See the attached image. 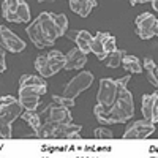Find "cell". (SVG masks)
<instances>
[{
    "label": "cell",
    "instance_id": "1",
    "mask_svg": "<svg viewBox=\"0 0 158 158\" xmlns=\"http://www.w3.org/2000/svg\"><path fill=\"white\" fill-rule=\"evenodd\" d=\"M135 114L133 95L127 87H120L117 92L115 103L109 108V115L112 123H127Z\"/></svg>",
    "mask_w": 158,
    "mask_h": 158
},
{
    "label": "cell",
    "instance_id": "2",
    "mask_svg": "<svg viewBox=\"0 0 158 158\" xmlns=\"http://www.w3.org/2000/svg\"><path fill=\"white\" fill-rule=\"evenodd\" d=\"M81 125H76L73 122L70 123H57V122H48L40 125L36 130L38 138H63V139H76L81 133Z\"/></svg>",
    "mask_w": 158,
    "mask_h": 158
},
{
    "label": "cell",
    "instance_id": "3",
    "mask_svg": "<svg viewBox=\"0 0 158 158\" xmlns=\"http://www.w3.org/2000/svg\"><path fill=\"white\" fill-rule=\"evenodd\" d=\"M24 108L19 100H15L8 104H0V136L3 139H11L13 128L11 123L21 117Z\"/></svg>",
    "mask_w": 158,
    "mask_h": 158
},
{
    "label": "cell",
    "instance_id": "4",
    "mask_svg": "<svg viewBox=\"0 0 158 158\" xmlns=\"http://www.w3.org/2000/svg\"><path fill=\"white\" fill-rule=\"evenodd\" d=\"M92 82H94V74H92L90 71H81L77 76H74L67 85H65L62 95L67 97V98L74 100L79 94H82L84 90H87L92 85Z\"/></svg>",
    "mask_w": 158,
    "mask_h": 158
},
{
    "label": "cell",
    "instance_id": "5",
    "mask_svg": "<svg viewBox=\"0 0 158 158\" xmlns=\"http://www.w3.org/2000/svg\"><path fill=\"white\" fill-rule=\"evenodd\" d=\"M136 33L142 40H149L158 35V19L152 13H142L136 18Z\"/></svg>",
    "mask_w": 158,
    "mask_h": 158
},
{
    "label": "cell",
    "instance_id": "6",
    "mask_svg": "<svg viewBox=\"0 0 158 158\" xmlns=\"http://www.w3.org/2000/svg\"><path fill=\"white\" fill-rule=\"evenodd\" d=\"M117 92H118V87L115 84V79L103 77L101 81H100V89H98V94H97V101L100 104H103L104 108H111L112 104L115 103Z\"/></svg>",
    "mask_w": 158,
    "mask_h": 158
},
{
    "label": "cell",
    "instance_id": "7",
    "mask_svg": "<svg viewBox=\"0 0 158 158\" xmlns=\"http://www.w3.org/2000/svg\"><path fill=\"white\" fill-rule=\"evenodd\" d=\"M155 131V123L150 122V120H136L135 123H131L127 127L125 130V135H123V139H146L149 138L152 133Z\"/></svg>",
    "mask_w": 158,
    "mask_h": 158
},
{
    "label": "cell",
    "instance_id": "8",
    "mask_svg": "<svg viewBox=\"0 0 158 158\" xmlns=\"http://www.w3.org/2000/svg\"><path fill=\"white\" fill-rule=\"evenodd\" d=\"M44 120L48 122H57V123H70L73 122V115L70 112V108L60 106L56 101H52L44 109Z\"/></svg>",
    "mask_w": 158,
    "mask_h": 158
},
{
    "label": "cell",
    "instance_id": "9",
    "mask_svg": "<svg viewBox=\"0 0 158 158\" xmlns=\"http://www.w3.org/2000/svg\"><path fill=\"white\" fill-rule=\"evenodd\" d=\"M0 35L3 38V48L5 51H10L13 54H16V52H22L25 49V41L21 40L15 32H11L8 27L5 25H0Z\"/></svg>",
    "mask_w": 158,
    "mask_h": 158
},
{
    "label": "cell",
    "instance_id": "10",
    "mask_svg": "<svg viewBox=\"0 0 158 158\" xmlns=\"http://www.w3.org/2000/svg\"><path fill=\"white\" fill-rule=\"evenodd\" d=\"M40 27H41V32L44 33V36L48 40H51L52 43H56V40L60 38V32H59V27L56 25V22L52 21V15L48 11H43L40 13V16L36 18Z\"/></svg>",
    "mask_w": 158,
    "mask_h": 158
},
{
    "label": "cell",
    "instance_id": "11",
    "mask_svg": "<svg viewBox=\"0 0 158 158\" xmlns=\"http://www.w3.org/2000/svg\"><path fill=\"white\" fill-rule=\"evenodd\" d=\"M25 32H27V35H29V38H30V41H32L38 49H44V48H49V46L54 44V43L51 41V40H48V38L44 36V33L41 32V27H40V24H38L36 19L32 21V22L27 25Z\"/></svg>",
    "mask_w": 158,
    "mask_h": 158
},
{
    "label": "cell",
    "instance_id": "12",
    "mask_svg": "<svg viewBox=\"0 0 158 158\" xmlns=\"http://www.w3.org/2000/svg\"><path fill=\"white\" fill-rule=\"evenodd\" d=\"M87 63V54L79 49L73 48L68 54H67V63H65V70L71 71V70H81L84 65Z\"/></svg>",
    "mask_w": 158,
    "mask_h": 158
},
{
    "label": "cell",
    "instance_id": "13",
    "mask_svg": "<svg viewBox=\"0 0 158 158\" xmlns=\"http://www.w3.org/2000/svg\"><path fill=\"white\" fill-rule=\"evenodd\" d=\"M48 67H49V71L51 74H56L59 73L60 70L65 68V63H67V56H63L60 51H49L48 52Z\"/></svg>",
    "mask_w": 158,
    "mask_h": 158
},
{
    "label": "cell",
    "instance_id": "14",
    "mask_svg": "<svg viewBox=\"0 0 158 158\" xmlns=\"http://www.w3.org/2000/svg\"><path fill=\"white\" fill-rule=\"evenodd\" d=\"M95 6H97V0H70L71 11H74L81 18H87Z\"/></svg>",
    "mask_w": 158,
    "mask_h": 158
},
{
    "label": "cell",
    "instance_id": "15",
    "mask_svg": "<svg viewBox=\"0 0 158 158\" xmlns=\"http://www.w3.org/2000/svg\"><path fill=\"white\" fill-rule=\"evenodd\" d=\"M108 36H109V33H106V32H98L94 36V40H92V43H90L92 52H94L100 60H104L108 57V54L104 52V40H106Z\"/></svg>",
    "mask_w": 158,
    "mask_h": 158
},
{
    "label": "cell",
    "instance_id": "16",
    "mask_svg": "<svg viewBox=\"0 0 158 158\" xmlns=\"http://www.w3.org/2000/svg\"><path fill=\"white\" fill-rule=\"evenodd\" d=\"M92 40H94V36H92L87 30H79L77 36H76V48H79L84 54H89V52H92L90 49V43H92Z\"/></svg>",
    "mask_w": 158,
    "mask_h": 158
},
{
    "label": "cell",
    "instance_id": "17",
    "mask_svg": "<svg viewBox=\"0 0 158 158\" xmlns=\"http://www.w3.org/2000/svg\"><path fill=\"white\" fill-rule=\"evenodd\" d=\"M122 67L128 73H142V62L136 56H125L122 60Z\"/></svg>",
    "mask_w": 158,
    "mask_h": 158
},
{
    "label": "cell",
    "instance_id": "18",
    "mask_svg": "<svg viewBox=\"0 0 158 158\" xmlns=\"http://www.w3.org/2000/svg\"><path fill=\"white\" fill-rule=\"evenodd\" d=\"M94 114H95L97 120H98L101 125H104V127L112 125L111 115H109V108H104L103 104L97 103V104H95V108H94Z\"/></svg>",
    "mask_w": 158,
    "mask_h": 158
},
{
    "label": "cell",
    "instance_id": "19",
    "mask_svg": "<svg viewBox=\"0 0 158 158\" xmlns=\"http://www.w3.org/2000/svg\"><path fill=\"white\" fill-rule=\"evenodd\" d=\"M25 85H41L46 87V79L40 74H24L19 79V87H25Z\"/></svg>",
    "mask_w": 158,
    "mask_h": 158
},
{
    "label": "cell",
    "instance_id": "20",
    "mask_svg": "<svg viewBox=\"0 0 158 158\" xmlns=\"http://www.w3.org/2000/svg\"><path fill=\"white\" fill-rule=\"evenodd\" d=\"M22 104L24 109H29V111H36V108L40 106V97L38 95H29V94H22L18 98Z\"/></svg>",
    "mask_w": 158,
    "mask_h": 158
},
{
    "label": "cell",
    "instance_id": "21",
    "mask_svg": "<svg viewBox=\"0 0 158 158\" xmlns=\"http://www.w3.org/2000/svg\"><path fill=\"white\" fill-rule=\"evenodd\" d=\"M21 117L29 123V127H32V128L35 130V135H36V130L40 128V125H41V118H40V114H38L36 111H29V109H25V111H22Z\"/></svg>",
    "mask_w": 158,
    "mask_h": 158
},
{
    "label": "cell",
    "instance_id": "22",
    "mask_svg": "<svg viewBox=\"0 0 158 158\" xmlns=\"http://www.w3.org/2000/svg\"><path fill=\"white\" fill-rule=\"evenodd\" d=\"M127 56V52L123 49H115L114 52H111V54H108L106 57V65L109 68H117V67H120L122 65V60L123 57Z\"/></svg>",
    "mask_w": 158,
    "mask_h": 158
},
{
    "label": "cell",
    "instance_id": "23",
    "mask_svg": "<svg viewBox=\"0 0 158 158\" xmlns=\"http://www.w3.org/2000/svg\"><path fill=\"white\" fill-rule=\"evenodd\" d=\"M152 111H153V95H142V101H141V112L144 115L146 120L152 118Z\"/></svg>",
    "mask_w": 158,
    "mask_h": 158
},
{
    "label": "cell",
    "instance_id": "24",
    "mask_svg": "<svg viewBox=\"0 0 158 158\" xmlns=\"http://www.w3.org/2000/svg\"><path fill=\"white\" fill-rule=\"evenodd\" d=\"M35 70L38 71L40 76H43V77L52 76L51 71H49V67H48V56L40 54V56L35 59Z\"/></svg>",
    "mask_w": 158,
    "mask_h": 158
},
{
    "label": "cell",
    "instance_id": "25",
    "mask_svg": "<svg viewBox=\"0 0 158 158\" xmlns=\"http://www.w3.org/2000/svg\"><path fill=\"white\" fill-rule=\"evenodd\" d=\"M48 92L46 87H41V85H25V87H19V95L22 94H29V95H38L41 97Z\"/></svg>",
    "mask_w": 158,
    "mask_h": 158
},
{
    "label": "cell",
    "instance_id": "26",
    "mask_svg": "<svg viewBox=\"0 0 158 158\" xmlns=\"http://www.w3.org/2000/svg\"><path fill=\"white\" fill-rule=\"evenodd\" d=\"M16 15H18L21 22H27L29 24V21H30V8H29V5L25 3L24 0H21V3H19V6L16 10Z\"/></svg>",
    "mask_w": 158,
    "mask_h": 158
},
{
    "label": "cell",
    "instance_id": "27",
    "mask_svg": "<svg viewBox=\"0 0 158 158\" xmlns=\"http://www.w3.org/2000/svg\"><path fill=\"white\" fill-rule=\"evenodd\" d=\"M52 21L56 22V25L59 27V32H60V36L67 33L68 30V18L65 15H52Z\"/></svg>",
    "mask_w": 158,
    "mask_h": 158
},
{
    "label": "cell",
    "instance_id": "28",
    "mask_svg": "<svg viewBox=\"0 0 158 158\" xmlns=\"http://www.w3.org/2000/svg\"><path fill=\"white\" fill-rule=\"evenodd\" d=\"M21 0H3L2 3V16L8 15V13H16Z\"/></svg>",
    "mask_w": 158,
    "mask_h": 158
},
{
    "label": "cell",
    "instance_id": "29",
    "mask_svg": "<svg viewBox=\"0 0 158 158\" xmlns=\"http://www.w3.org/2000/svg\"><path fill=\"white\" fill-rule=\"evenodd\" d=\"M52 101H56L60 106H65V108H73L74 106V100L71 98H67L63 95H52Z\"/></svg>",
    "mask_w": 158,
    "mask_h": 158
},
{
    "label": "cell",
    "instance_id": "30",
    "mask_svg": "<svg viewBox=\"0 0 158 158\" xmlns=\"http://www.w3.org/2000/svg\"><path fill=\"white\" fill-rule=\"evenodd\" d=\"M95 138L97 139H112V131L109 130V128H106V127H100V128H97L95 130Z\"/></svg>",
    "mask_w": 158,
    "mask_h": 158
},
{
    "label": "cell",
    "instance_id": "31",
    "mask_svg": "<svg viewBox=\"0 0 158 158\" xmlns=\"http://www.w3.org/2000/svg\"><path fill=\"white\" fill-rule=\"evenodd\" d=\"M117 48H115V36L109 35L106 40H104V52L106 54H111V52H114Z\"/></svg>",
    "mask_w": 158,
    "mask_h": 158
},
{
    "label": "cell",
    "instance_id": "32",
    "mask_svg": "<svg viewBox=\"0 0 158 158\" xmlns=\"http://www.w3.org/2000/svg\"><path fill=\"white\" fill-rule=\"evenodd\" d=\"M152 95H153V111H152L150 122L156 123V122H158V95H156V94H152Z\"/></svg>",
    "mask_w": 158,
    "mask_h": 158
},
{
    "label": "cell",
    "instance_id": "33",
    "mask_svg": "<svg viewBox=\"0 0 158 158\" xmlns=\"http://www.w3.org/2000/svg\"><path fill=\"white\" fill-rule=\"evenodd\" d=\"M6 70V62H5V49L0 46V73Z\"/></svg>",
    "mask_w": 158,
    "mask_h": 158
},
{
    "label": "cell",
    "instance_id": "34",
    "mask_svg": "<svg viewBox=\"0 0 158 158\" xmlns=\"http://www.w3.org/2000/svg\"><path fill=\"white\" fill-rule=\"evenodd\" d=\"M146 77H147V81H149L153 87H158V79H156V76H155L152 71H146Z\"/></svg>",
    "mask_w": 158,
    "mask_h": 158
},
{
    "label": "cell",
    "instance_id": "35",
    "mask_svg": "<svg viewBox=\"0 0 158 158\" xmlns=\"http://www.w3.org/2000/svg\"><path fill=\"white\" fill-rule=\"evenodd\" d=\"M130 77L131 76H123V77H118V79H115V84H117V87L120 89V87H127V84L130 82Z\"/></svg>",
    "mask_w": 158,
    "mask_h": 158
},
{
    "label": "cell",
    "instance_id": "36",
    "mask_svg": "<svg viewBox=\"0 0 158 158\" xmlns=\"http://www.w3.org/2000/svg\"><path fill=\"white\" fill-rule=\"evenodd\" d=\"M77 33H79V30H67V36L70 38V40H73V41H74V40H76V36H77Z\"/></svg>",
    "mask_w": 158,
    "mask_h": 158
},
{
    "label": "cell",
    "instance_id": "37",
    "mask_svg": "<svg viewBox=\"0 0 158 158\" xmlns=\"http://www.w3.org/2000/svg\"><path fill=\"white\" fill-rule=\"evenodd\" d=\"M146 2H150V0H130V5L135 6V5H138V3H146Z\"/></svg>",
    "mask_w": 158,
    "mask_h": 158
},
{
    "label": "cell",
    "instance_id": "38",
    "mask_svg": "<svg viewBox=\"0 0 158 158\" xmlns=\"http://www.w3.org/2000/svg\"><path fill=\"white\" fill-rule=\"evenodd\" d=\"M153 74H155V76H156V79H158V65H156L155 70H153Z\"/></svg>",
    "mask_w": 158,
    "mask_h": 158
},
{
    "label": "cell",
    "instance_id": "39",
    "mask_svg": "<svg viewBox=\"0 0 158 158\" xmlns=\"http://www.w3.org/2000/svg\"><path fill=\"white\" fill-rule=\"evenodd\" d=\"M38 2H54V0H38Z\"/></svg>",
    "mask_w": 158,
    "mask_h": 158
},
{
    "label": "cell",
    "instance_id": "40",
    "mask_svg": "<svg viewBox=\"0 0 158 158\" xmlns=\"http://www.w3.org/2000/svg\"><path fill=\"white\" fill-rule=\"evenodd\" d=\"M153 94H156V95H158V90H155V92H153Z\"/></svg>",
    "mask_w": 158,
    "mask_h": 158
},
{
    "label": "cell",
    "instance_id": "41",
    "mask_svg": "<svg viewBox=\"0 0 158 158\" xmlns=\"http://www.w3.org/2000/svg\"><path fill=\"white\" fill-rule=\"evenodd\" d=\"M156 36H158V35H156Z\"/></svg>",
    "mask_w": 158,
    "mask_h": 158
}]
</instances>
